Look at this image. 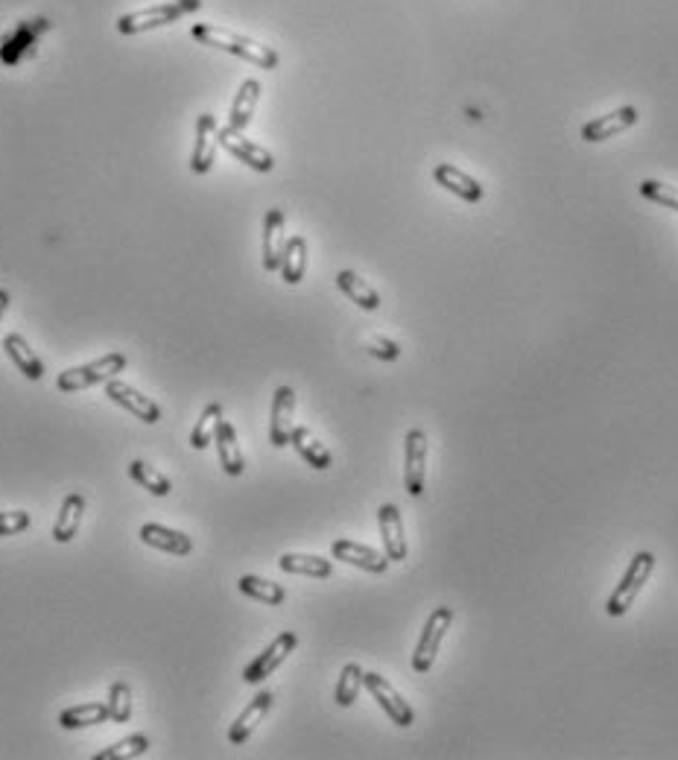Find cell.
<instances>
[{"mask_svg": "<svg viewBox=\"0 0 678 760\" xmlns=\"http://www.w3.org/2000/svg\"><path fill=\"white\" fill-rule=\"evenodd\" d=\"M193 38L202 41L205 47H217V50H226L237 59H246L264 71H272L278 68V53L272 47H266L255 38L240 36V33H231V30H223V27H214V24H196L193 27Z\"/></svg>", "mask_w": 678, "mask_h": 760, "instance_id": "cell-1", "label": "cell"}, {"mask_svg": "<svg viewBox=\"0 0 678 760\" xmlns=\"http://www.w3.org/2000/svg\"><path fill=\"white\" fill-rule=\"evenodd\" d=\"M652 570H655V556L652 553H638L629 562V568L623 573V579L617 582V588L611 591V597L605 603V614L608 617H623L629 608L635 606V600H638L643 585L649 582Z\"/></svg>", "mask_w": 678, "mask_h": 760, "instance_id": "cell-2", "label": "cell"}, {"mask_svg": "<svg viewBox=\"0 0 678 760\" xmlns=\"http://www.w3.org/2000/svg\"><path fill=\"white\" fill-rule=\"evenodd\" d=\"M126 369V357L120 351H112L94 363H85V366H76V369H68L56 378V386L62 392H82V389H91L97 383H106L112 380L114 375H120Z\"/></svg>", "mask_w": 678, "mask_h": 760, "instance_id": "cell-3", "label": "cell"}, {"mask_svg": "<svg viewBox=\"0 0 678 760\" xmlns=\"http://www.w3.org/2000/svg\"><path fill=\"white\" fill-rule=\"evenodd\" d=\"M453 623V611L448 606H439L430 611L424 629H421V638L415 644L413 652V670L415 673H430V667L436 664V655L442 649V641L448 635Z\"/></svg>", "mask_w": 678, "mask_h": 760, "instance_id": "cell-4", "label": "cell"}, {"mask_svg": "<svg viewBox=\"0 0 678 760\" xmlns=\"http://www.w3.org/2000/svg\"><path fill=\"white\" fill-rule=\"evenodd\" d=\"M296 646H299V635H296V632H281V635L266 646L264 652L243 670V682L261 684L264 679H269V676L287 661V655H290Z\"/></svg>", "mask_w": 678, "mask_h": 760, "instance_id": "cell-5", "label": "cell"}, {"mask_svg": "<svg viewBox=\"0 0 678 760\" xmlns=\"http://www.w3.org/2000/svg\"><path fill=\"white\" fill-rule=\"evenodd\" d=\"M363 687H369V693L375 696V702L383 708V714L395 722V725H401V728L413 725L415 711L404 702V696H401L392 684L386 682L380 673H366V676H363Z\"/></svg>", "mask_w": 678, "mask_h": 760, "instance_id": "cell-6", "label": "cell"}, {"mask_svg": "<svg viewBox=\"0 0 678 760\" xmlns=\"http://www.w3.org/2000/svg\"><path fill=\"white\" fill-rule=\"evenodd\" d=\"M424 477H427V436L424 430L413 427L404 442V486L410 497L424 494Z\"/></svg>", "mask_w": 678, "mask_h": 760, "instance_id": "cell-7", "label": "cell"}, {"mask_svg": "<svg viewBox=\"0 0 678 760\" xmlns=\"http://www.w3.org/2000/svg\"><path fill=\"white\" fill-rule=\"evenodd\" d=\"M293 413H296V392L293 386H278L272 395V416H269V442L275 448H287L293 439Z\"/></svg>", "mask_w": 678, "mask_h": 760, "instance_id": "cell-8", "label": "cell"}, {"mask_svg": "<svg viewBox=\"0 0 678 760\" xmlns=\"http://www.w3.org/2000/svg\"><path fill=\"white\" fill-rule=\"evenodd\" d=\"M220 144L226 147L228 155H234L240 164H246V167H252L255 173H272V167H275V158H272V152L264 150V147H258V144H252L243 132H237V129H220Z\"/></svg>", "mask_w": 678, "mask_h": 760, "instance_id": "cell-9", "label": "cell"}, {"mask_svg": "<svg viewBox=\"0 0 678 760\" xmlns=\"http://www.w3.org/2000/svg\"><path fill=\"white\" fill-rule=\"evenodd\" d=\"M106 398H112L117 407H123L126 413H132L144 424H155L161 418V407L152 398H147L144 392H138L135 386L123 383V380H106Z\"/></svg>", "mask_w": 678, "mask_h": 760, "instance_id": "cell-10", "label": "cell"}, {"mask_svg": "<svg viewBox=\"0 0 678 760\" xmlns=\"http://www.w3.org/2000/svg\"><path fill=\"white\" fill-rule=\"evenodd\" d=\"M638 120H641V112H638L635 106H620V109L603 114V117L588 120V123L582 126V141H588V144H603L608 138H614V135L632 129Z\"/></svg>", "mask_w": 678, "mask_h": 760, "instance_id": "cell-11", "label": "cell"}, {"mask_svg": "<svg viewBox=\"0 0 678 760\" xmlns=\"http://www.w3.org/2000/svg\"><path fill=\"white\" fill-rule=\"evenodd\" d=\"M185 12L179 3H161V6H150V9H138V12H129L117 21V30L123 36H135V33H147V30H155V27H164V24H173L179 21Z\"/></svg>", "mask_w": 678, "mask_h": 760, "instance_id": "cell-12", "label": "cell"}, {"mask_svg": "<svg viewBox=\"0 0 678 760\" xmlns=\"http://www.w3.org/2000/svg\"><path fill=\"white\" fill-rule=\"evenodd\" d=\"M377 527L383 538V553L389 562H404L407 559V538H404V521L395 503H383L377 509Z\"/></svg>", "mask_w": 678, "mask_h": 760, "instance_id": "cell-13", "label": "cell"}, {"mask_svg": "<svg viewBox=\"0 0 678 760\" xmlns=\"http://www.w3.org/2000/svg\"><path fill=\"white\" fill-rule=\"evenodd\" d=\"M217 117L214 114H199L196 120V144H193V158H190V170L205 176L211 167H214V158H217Z\"/></svg>", "mask_w": 678, "mask_h": 760, "instance_id": "cell-14", "label": "cell"}, {"mask_svg": "<svg viewBox=\"0 0 678 760\" xmlns=\"http://www.w3.org/2000/svg\"><path fill=\"white\" fill-rule=\"evenodd\" d=\"M331 553H334L337 562H348V565L369 570V573H386V568H389V556L386 553H377L375 547H366V544L351 541V538H337L331 544Z\"/></svg>", "mask_w": 678, "mask_h": 760, "instance_id": "cell-15", "label": "cell"}, {"mask_svg": "<svg viewBox=\"0 0 678 760\" xmlns=\"http://www.w3.org/2000/svg\"><path fill=\"white\" fill-rule=\"evenodd\" d=\"M433 179H436L442 188L451 190L453 196L465 199V202H480V199L486 196V188H483L471 173H465V170H459V167H453V164H436V167H433Z\"/></svg>", "mask_w": 678, "mask_h": 760, "instance_id": "cell-16", "label": "cell"}, {"mask_svg": "<svg viewBox=\"0 0 678 760\" xmlns=\"http://www.w3.org/2000/svg\"><path fill=\"white\" fill-rule=\"evenodd\" d=\"M272 693L269 690H264V693H258L246 708H243V714L234 720V725L228 728V743L231 746H240V743H246L249 737H252V731L261 725V720H264L266 714H269V708H272Z\"/></svg>", "mask_w": 678, "mask_h": 760, "instance_id": "cell-17", "label": "cell"}, {"mask_svg": "<svg viewBox=\"0 0 678 760\" xmlns=\"http://www.w3.org/2000/svg\"><path fill=\"white\" fill-rule=\"evenodd\" d=\"M284 211L281 208H269L264 217V269L266 272H278L281 258H284Z\"/></svg>", "mask_w": 678, "mask_h": 760, "instance_id": "cell-18", "label": "cell"}, {"mask_svg": "<svg viewBox=\"0 0 678 760\" xmlns=\"http://www.w3.org/2000/svg\"><path fill=\"white\" fill-rule=\"evenodd\" d=\"M214 445H217L223 471H226L228 477H240V474L246 471V459H243V451H240V445H237V430H234V424L226 421V418L220 421V430H217Z\"/></svg>", "mask_w": 678, "mask_h": 760, "instance_id": "cell-19", "label": "cell"}, {"mask_svg": "<svg viewBox=\"0 0 678 760\" xmlns=\"http://www.w3.org/2000/svg\"><path fill=\"white\" fill-rule=\"evenodd\" d=\"M258 100H261V82L258 79H246L240 85V91L234 94V103H231V114H228V126L243 132L252 117H255V109H258Z\"/></svg>", "mask_w": 678, "mask_h": 760, "instance_id": "cell-20", "label": "cell"}, {"mask_svg": "<svg viewBox=\"0 0 678 760\" xmlns=\"http://www.w3.org/2000/svg\"><path fill=\"white\" fill-rule=\"evenodd\" d=\"M141 541L155 547V550L173 553V556H188L193 550V541L185 532L170 530V527H161V524H144L141 527Z\"/></svg>", "mask_w": 678, "mask_h": 760, "instance_id": "cell-21", "label": "cell"}, {"mask_svg": "<svg viewBox=\"0 0 678 760\" xmlns=\"http://www.w3.org/2000/svg\"><path fill=\"white\" fill-rule=\"evenodd\" d=\"M3 351L9 354V360L18 366V372H21L24 378H30V380L44 378V363H41V357H38L36 351L30 348V342L24 340V337L9 334V337L3 340Z\"/></svg>", "mask_w": 678, "mask_h": 760, "instance_id": "cell-22", "label": "cell"}, {"mask_svg": "<svg viewBox=\"0 0 678 760\" xmlns=\"http://www.w3.org/2000/svg\"><path fill=\"white\" fill-rule=\"evenodd\" d=\"M290 445L299 451L304 462L310 465V468H316V471H328L331 468V462H334V456L331 451L307 430V427H293V439H290Z\"/></svg>", "mask_w": 678, "mask_h": 760, "instance_id": "cell-23", "label": "cell"}, {"mask_svg": "<svg viewBox=\"0 0 678 760\" xmlns=\"http://www.w3.org/2000/svg\"><path fill=\"white\" fill-rule=\"evenodd\" d=\"M337 287L351 299V302L357 304V307H363V310H369V313L380 310V296H377V290L369 281H363L357 272L342 269L337 275Z\"/></svg>", "mask_w": 678, "mask_h": 760, "instance_id": "cell-24", "label": "cell"}, {"mask_svg": "<svg viewBox=\"0 0 678 760\" xmlns=\"http://www.w3.org/2000/svg\"><path fill=\"white\" fill-rule=\"evenodd\" d=\"M82 515H85V497L79 492L68 494L62 500V509H59L56 527H53V538L59 544H68L76 535V530H79V524H82Z\"/></svg>", "mask_w": 678, "mask_h": 760, "instance_id": "cell-25", "label": "cell"}, {"mask_svg": "<svg viewBox=\"0 0 678 760\" xmlns=\"http://www.w3.org/2000/svg\"><path fill=\"white\" fill-rule=\"evenodd\" d=\"M278 568L284 573L296 576H310V579H328L334 573V565L322 556H307V553H284L278 559Z\"/></svg>", "mask_w": 678, "mask_h": 760, "instance_id": "cell-26", "label": "cell"}, {"mask_svg": "<svg viewBox=\"0 0 678 760\" xmlns=\"http://www.w3.org/2000/svg\"><path fill=\"white\" fill-rule=\"evenodd\" d=\"M281 278L287 281V284H299L304 278V272H307V240H304L302 234H296V237H290L287 240V246H284V258H281Z\"/></svg>", "mask_w": 678, "mask_h": 760, "instance_id": "cell-27", "label": "cell"}, {"mask_svg": "<svg viewBox=\"0 0 678 760\" xmlns=\"http://www.w3.org/2000/svg\"><path fill=\"white\" fill-rule=\"evenodd\" d=\"M112 720L109 714V705H100V702H88V705H74V708H65L59 714V725L62 728H88V725H100V722Z\"/></svg>", "mask_w": 678, "mask_h": 760, "instance_id": "cell-28", "label": "cell"}, {"mask_svg": "<svg viewBox=\"0 0 678 760\" xmlns=\"http://www.w3.org/2000/svg\"><path fill=\"white\" fill-rule=\"evenodd\" d=\"M220 421H223V404L214 401V404H208V407L202 410V416H199L193 433H190V445H193L196 451H205L208 445H214L217 430H220Z\"/></svg>", "mask_w": 678, "mask_h": 760, "instance_id": "cell-29", "label": "cell"}, {"mask_svg": "<svg viewBox=\"0 0 678 760\" xmlns=\"http://www.w3.org/2000/svg\"><path fill=\"white\" fill-rule=\"evenodd\" d=\"M237 588H240L246 597L261 600L266 606H281V603L287 600V591H284L281 585H275V582H269V579H261V576H243V579L237 582Z\"/></svg>", "mask_w": 678, "mask_h": 760, "instance_id": "cell-30", "label": "cell"}, {"mask_svg": "<svg viewBox=\"0 0 678 760\" xmlns=\"http://www.w3.org/2000/svg\"><path fill=\"white\" fill-rule=\"evenodd\" d=\"M363 676H366V673H363L360 664H345V667H342L337 690H334V702H337L339 708H351V705L357 702V696H360V690H363Z\"/></svg>", "mask_w": 678, "mask_h": 760, "instance_id": "cell-31", "label": "cell"}, {"mask_svg": "<svg viewBox=\"0 0 678 760\" xmlns=\"http://www.w3.org/2000/svg\"><path fill=\"white\" fill-rule=\"evenodd\" d=\"M129 477L138 483V486H144L147 492L155 494V497H167L170 494V480L158 471V468H152L147 462H141V459H135V462H129Z\"/></svg>", "mask_w": 678, "mask_h": 760, "instance_id": "cell-32", "label": "cell"}, {"mask_svg": "<svg viewBox=\"0 0 678 760\" xmlns=\"http://www.w3.org/2000/svg\"><path fill=\"white\" fill-rule=\"evenodd\" d=\"M150 749V740L144 737V734H132V737H123V740H117L114 746L109 749H103L97 760H112V758H138V755H144Z\"/></svg>", "mask_w": 678, "mask_h": 760, "instance_id": "cell-33", "label": "cell"}, {"mask_svg": "<svg viewBox=\"0 0 678 760\" xmlns=\"http://www.w3.org/2000/svg\"><path fill=\"white\" fill-rule=\"evenodd\" d=\"M109 714L114 722H129L132 717V687L126 682H114L109 687Z\"/></svg>", "mask_w": 678, "mask_h": 760, "instance_id": "cell-34", "label": "cell"}, {"mask_svg": "<svg viewBox=\"0 0 678 760\" xmlns=\"http://www.w3.org/2000/svg\"><path fill=\"white\" fill-rule=\"evenodd\" d=\"M641 196H646V199L655 202V205H664V208H670V211H678V188H673V185L646 179V182H641Z\"/></svg>", "mask_w": 678, "mask_h": 760, "instance_id": "cell-35", "label": "cell"}, {"mask_svg": "<svg viewBox=\"0 0 678 760\" xmlns=\"http://www.w3.org/2000/svg\"><path fill=\"white\" fill-rule=\"evenodd\" d=\"M366 351L377 357V360H386V363H395L398 357H401V345L392 340H386V337H372V340H366Z\"/></svg>", "mask_w": 678, "mask_h": 760, "instance_id": "cell-36", "label": "cell"}, {"mask_svg": "<svg viewBox=\"0 0 678 760\" xmlns=\"http://www.w3.org/2000/svg\"><path fill=\"white\" fill-rule=\"evenodd\" d=\"M30 527L27 512H0V535H15Z\"/></svg>", "mask_w": 678, "mask_h": 760, "instance_id": "cell-37", "label": "cell"}, {"mask_svg": "<svg viewBox=\"0 0 678 760\" xmlns=\"http://www.w3.org/2000/svg\"><path fill=\"white\" fill-rule=\"evenodd\" d=\"M182 6V12H196L202 6V0H176Z\"/></svg>", "mask_w": 678, "mask_h": 760, "instance_id": "cell-38", "label": "cell"}, {"mask_svg": "<svg viewBox=\"0 0 678 760\" xmlns=\"http://www.w3.org/2000/svg\"><path fill=\"white\" fill-rule=\"evenodd\" d=\"M6 307H9V293L0 290V319H3V313H6Z\"/></svg>", "mask_w": 678, "mask_h": 760, "instance_id": "cell-39", "label": "cell"}]
</instances>
